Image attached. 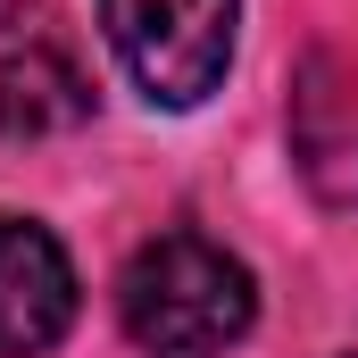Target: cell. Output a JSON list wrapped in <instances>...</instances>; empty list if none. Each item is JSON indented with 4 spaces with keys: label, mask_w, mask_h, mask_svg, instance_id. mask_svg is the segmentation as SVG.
Here are the masks:
<instances>
[{
    "label": "cell",
    "mask_w": 358,
    "mask_h": 358,
    "mask_svg": "<svg viewBox=\"0 0 358 358\" xmlns=\"http://www.w3.org/2000/svg\"><path fill=\"white\" fill-rule=\"evenodd\" d=\"M100 25L150 108H200L234 67L242 0H100Z\"/></svg>",
    "instance_id": "obj_2"
},
{
    "label": "cell",
    "mask_w": 358,
    "mask_h": 358,
    "mask_svg": "<svg viewBox=\"0 0 358 358\" xmlns=\"http://www.w3.org/2000/svg\"><path fill=\"white\" fill-rule=\"evenodd\" d=\"M84 117H92V76L67 25L42 0H8L0 8V134L42 142V134H76Z\"/></svg>",
    "instance_id": "obj_3"
},
{
    "label": "cell",
    "mask_w": 358,
    "mask_h": 358,
    "mask_svg": "<svg viewBox=\"0 0 358 358\" xmlns=\"http://www.w3.org/2000/svg\"><path fill=\"white\" fill-rule=\"evenodd\" d=\"M117 308H125V334L159 358H208L225 342L250 334L259 317V283L250 267L208 242V234H159L134 250V267L117 283Z\"/></svg>",
    "instance_id": "obj_1"
},
{
    "label": "cell",
    "mask_w": 358,
    "mask_h": 358,
    "mask_svg": "<svg viewBox=\"0 0 358 358\" xmlns=\"http://www.w3.org/2000/svg\"><path fill=\"white\" fill-rule=\"evenodd\" d=\"M76 325V259L50 225L0 217V358H42Z\"/></svg>",
    "instance_id": "obj_4"
}]
</instances>
